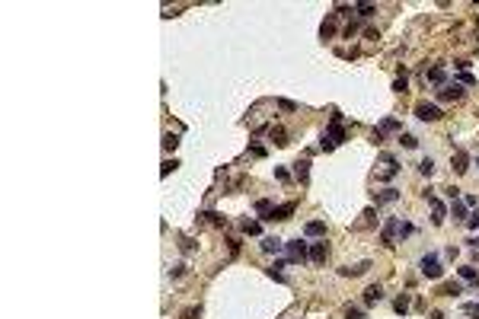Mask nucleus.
<instances>
[{
  "label": "nucleus",
  "instance_id": "nucleus-1",
  "mask_svg": "<svg viewBox=\"0 0 479 319\" xmlns=\"http://www.w3.org/2000/svg\"><path fill=\"white\" fill-rule=\"evenodd\" d=\"M418 268H422V274H425L428 281H438L444 274V268H441V258L434 255V252H428V255H422V262H418Z\"/></svg>",
  "mask_w": 479,
  "mask_h": 319
},
{
  "label": "nucleus",
  "instance_id": "nucleus-2",
  "mask_svg": "<svg viewBox=\"0 0 479 319\" xmlns=\"http://www.w3.org/2000/svg\"><path fill=\"white\" fill-rule=\"evenodd\" d=\"M284 249H288L291 262H307V258H310V246H307L304 239H291V243H284Z\"/></svg>",
  "mask_w": 479,
  "mask_h": 319
},
{
  "label": "nucleus",
  "instance_id": "nucleus-3",
  "mask_svg": "<svg viewBox=\"0 0 479 319\" xmlns=\"http://www.w3.org/2000/svg\"><path fill=\"white\" fill-rule=\"evenodd\" d=\"M415 115L422 118V122H441L444 118V112L438 106H431V102H418L415 106Z\"/></svg>",
  "mask_w": 479,
  "mask_h": 319
},
{
  "label": "nucleus",
  "instance_id": "nucleus-4",
  "mask_svg": "<svg viewBox=\"0 0 479 319\" xmlns=\"http://www.w3.org/2000/svg\"><path fill=\"white\" fill-rule=\"evenodd\" d=\"M326 137H332L335 144H342L345 137H348V134H345V128H342V115H339V112L332 115V122H329V128H326Z\"/></svg>",
  "mask_w": 479,
  "mask_h": 319
},
{
  "label": "nucleus",
  "instance_id": "nucleus-5",
  "mask_svg": "<svg viewBox=\"0 0 479 319\" xmlns=\"http://www.w3.org/2000/svg\"><path fill=\"white\" fill-rule=\"evenodd\" d=\"M450 166H454L457 175H463L466 169H470V153H466V150H454V153H450Z\"/></svg>",
  "mask_w": 479,
  "mask_h": 319
},
{
  "label": "nucleus",
  "instance_id": "nucleus-6",
  "mask_svg": "<svg viewBox=\"0 0 479 319\" xmlns=\"http://www.w3.org/2000/svg\"><path fill=\"white\" fill-rule=\"evenodd\" d=\"M396 233H399V217H390V221L383 223V233H380V243L387 246V249L393 246V236Z\"/></svg>",
  "mask_w": 479,
  "mask_h": 319
},
{
  "label": "nucleus",
  "instance_id": "nucleus-7",
  "mask_svg": "<svg viewBox=\"0 0 479 319\" xmlns=\"http://www.w3.org/2000/svg\"><path fill=\"white\" fill-rule=\"evenodd\" d=\"M428 201H431V223H434V227H441V223L444 221H447V207H444L441 205V201H438V198H428Z\"/></svg>",
  "mask_w": 479,
  "mask_h": 319
},
{
  "label": "nucleus",
  "instance_id": "nucleus-8",
  "mask_svg": "<svg viewBox=\"0 0 479 319\" xmlns=\"http://www.w3.org/2000/svg\"><path fill=\"white\" fill-rule=\"evenodd\" d=\"M438 99H441V102H457V99H463V90H460V86H441V90H438Z\"/></svg>",
  "mask_w": 479,
  "mask_h": 319
},
{
  "label": "nucleus",
  "instance_id": "nucleus-9",
  "mask_svg": "<svg viewBox=\"0 0 479 319\" xmlns=\"http://www.w3.org/2000/svg\"><path fill=\"white\" fill-rule=\"evenodd\" d=\"M326 255H329V246L326 243H313L310 246V262H313V265H323Z\"/></svg>",
  "mask_w": 479,
  "mask_h": 319
},
{
  "label": "nucleus",
  "instance_id": "nucleus-10",
  "mask_svg": "<svg viewBox=\"0 0 479 319\" xmlns=\"http://www.w3.org/2000/svg\"><path fill=\"white\" fill-rule=\"evenodd\" d=\"M294 211H297V205H294V201H284V205H278V207L272 211V221H288V217H291Z\"/></svg>",
  "mask_w": 479,
  "mask_h": 319
},
{
  "label": "nucleus",
  "instance_id": "nucleus-11",
  "mask_svg": "<svg viewBox=\"0 0 479 319\" xmlns=\"http://www.w3.org/2000/svg\"><path fill=\"white\" fill-rule=\"evenodd\" d=\"M380 300H383V287L380 284H371V287L364 290V303L374 306V303H380Z\"/></svg>",
  "mask_w": 479,
  "mask_h": 319
},
{
  "label": "nucleus",
  "instance_id": "nucleus-12",
  "mask_svg": "<svg viewBox=\"0 0 479 319\" xmlns=\"http://www.w3.org/2000/svg\"><path fill=\"white\" fill-rule=\"evenodd\" d=\"M367 268H371V262H361V265H345V268H339V274H342V278H358V274H364Z\"/></svg>",
  "mask_w": 479,
  "mask_h": 319
},
{
  "label": "nucleus",
  "instance_id": "nucleus-13",
  "mask_svg": "<svg viewBox=\"0 0 479 319\" xmlns=\"http://www.w3.org/2000/svg\"><path fill=\"white\" fill-rule=\"evenodd\" d=\"M294 175H297L304 185L310 182V160H297V163H294Z\"/></svg>",
  "mask_w": 479,
  "mask_h": 319
},
{
  "label": "nucleus",
  "instance_id": "nucleus-14",
  "mask_svg": "<svg viewBox=\"0 0 479 319\" xmlns=\"http://www.w3.org/2000/svg\"><path fill=\"white\" fill-rule=\"evenodd\" d=\"M438 294H444V297H460V294H463V284H460V281H444L441 287H438Z\"/></svg>",
  "mask_w": 479,
  "mask_h": 319
},
{
  "label": "nucleus",
  "instance_id": "nucleus-15",
  "mask_svg": "<svg viewBox=\"0 0 479 319\" xmlns=\"http://www.w3.org/2000/svg\"><path fill=\"white\" fill-rule=\"evenodd\" d=\"M457 271H460V281L479 284V268H476V265H463V268H457Z\"/></svg>",
  "mask_w": 479,
  "mask_h": 319
},
{
  "label": "nucleus",
  "instance_id": "nucleus-16",
  "mask_svg": "<svg viewBox=\"0 0 479 319\" xmlns=\"http://www.w3.org/2000/svg\"><path fill=\"white\" fill-rule=\"evenodd\" d=\"M284 249V239H278V236H265L262 239V252H281Z\"/></svg>",
  "mask_w": 479,
  "mask_h": 319
},
{
  "label": "nucleus",
  "instance_id": "nucleus-17",
  "mask_svg": "<svg viewBox=\"0 0 479 319\" xmlns=\"http://www.w3.org/2000/svg\"><path fill=\"white\" fill-rule=\"evenodd\" d=\"M332 35H335V13H329V19L319 26V38L326 42V38H332Z\"/></svg>",
  "mask_w": 479,
  "mask_h": 319
},
{
  "label": "nucleus",
  "instance_id": "nucleus-18",
  "mask_svg": "<svg viewBox=\"0 0 479 319\" xmlns=\"http://www.w3.org/2000/svg\"><path fill=\"white\" fill-rule=\"evenodd\" d=\"M425 83L444 86V67H431V70H425Z\"/></svg>",
  "mask_w": 479,
  "mask_h": 319
},
{
  "label": "nucleus",
  "instance_id": "nucleus-19",
  "mask_svg": "<svg viewBox=\"0 0 479 319\" xmlns=\"http://www.w3.org/2000/svg\"><path fill=\"white\" fill-rule=\"evenodd\" d=\"M272 211H275L272 201H265V198H259V201H256V214L262 217V221H272Z\"/></svg>",
  "mask_w": 479,
  "mask_h": 319
},
{
  "label": "nucleus",
  "instance_id": "nucleus-20",
  "mask_svg": "<svg viewBox=\"0 0 479 319\" xmlns=\"http://www.w3.org/2000/svg\"><path fill=\"white\" fill-rule=\"evenodd\" d=\"M374 201H377V205H393V201H399V191L387 189V191H380V195H374Z\"/></svg>",
  "mask_w": 479,
  "mask_h": 319
},
{
  "label": "nucleus",
  "instance_id": "nucleus-21",
  "mask_svg": "<svg viewBox=\"0 0 479 319\" xmlns=\"http://www.w3.org/2000/svg\"><path fill=\"white\" fill-rule=\"evenodd\" d=\"M304 233L307 236H323V233H326V221H310L304 227Z\"/></svg>",
  "mask_w": 479,
  "mask_h": 319
},
{
  "label": "nucleus",
  "instance_id": "nucleus-22",
  "mask_svg": "<svg viewBox=\"0 0 479 319\" xmlns=\"http://www.w3.org/2000/svg\"><path fill=\"white\" fill-rule=\"evenodd\" d=\"M240 230H243L246 236H259V233H262V223H259V221H249V217H246V221L240 223Z\"/></svg>",
  "mask_w": 479,
  "mask_h": 319
},
{
  "label": "nucleus",
  "instance_id": "nucleus-23",
  "mask_svg": "<svg viewBox=\"0 0 479 319\" xmlns=\"http://www.w3.org/2000/svg\"><path fill=\"white\" fill-rule=\"evenodd\" d=\"M268 134H272V141H275L278 147H284V144H288V131H284L281 125H275V128L268 131Z\"/></svg>",
  "mask_w": 479,
  "mask_h": 319
},
{
  "label": "nucleus",
  "instance_id": "nucleus-24",
  "mask_svg": "<svg viewBox=\"0 0 479 319\" xmlns=\"http://www.w3.org/2000/svg\"><path fill=\"white\" fill-rule=\"evenodd\" d=\"M450 214H454V221L463 223L466 221V205H463V201H450Z\"/></svg>",
  "mask_w": 479,
  "mask_h": 319
},
{
  "label": "nucleus",
  "instance_id": "nucleus-25",
  "mask_svg": "<svg viewBox=\"0 0 479 319\" xmlns=\"http://www.w3.org/2000/svg\"><path fill=\"white\" fill-rule=\"evenodd\" d=\"M393 310L399 313V316H406L409 313V294H403V297H396V303H393Z\"/></svg>",
  "mask_w": 479,
  "mask_h": 319
},
{
  "label": "nucleus",
  "instance_id": "nucleus-26",
  "mask_svg": "<svg viewBox=\"0 0 479 319\" xmlns=\"http://www.w3.org/2000/svg\"><path fill=\"white\" fill-rule=\"evenodd\" d=\"M355 10H358V16H361V19H371V16L377 13V7H374V3H358Z\"/></svg>",
  "mask_w": 479,
  "mask_h": 319
},
{
  "label": "nucleus",
  "instance_id": "nucleus-27",
  "mask_svg": "<svg viewBox=\"0 0 479 319\" xmlns=\"http://www.w3.org/2000/svg\"><path fill=\"white\" fill-rule=\"evenodd\" d=\"M201 221H208V223H214V227H227V221H224L221 214H214V211H208V214H201Z\"/></svg>",
  "mask_w": 479,
  "mask_h": 319
},
{
  "label": "nucleus",
  "instance_id": "nucleus-28",
  "mask_svg": "<svg viewBox=\"0 0 479 319\" xmlns=\"http://www.w3.org/2000/svg\"><path fill=\"white\" fill-rule=\"evenodd\" d=\"M418 173H422V175H431V173H434V160L425 157L422 163H418Z\"/></svg>",
  "mask_w": 479,
  "mask_h": 319
},
{
  "label": "nucleus",
  "instance_id": "nucleus-29",
  "mask_svg": "<svg viewBox=\"0 0 479 319\" xmlns=\"http://www.w3.org/2000/svg\"><path fill=\"white\" fill-rule=\"evenodd\" d=\"M399 144H403L406 150H415V147H418V141H415L412 134H399Z\"/></svg>",
  "mask_w": 479,
  "mask_h": 319
},
{
  "label": "nucleus",
  "instance_id": "nucleus-30",
  "mask_svg": "<svg viewBox=\"0 0 479 319\" xmlns=\"http://www.w3.org/2000/svg\"><path fill=\"white\" fill-rule=\"evenodd\" d=\"M396 128H399V122H396V118H383V122H380V128H377V131L383 134V131H396Z\"/></svg>",
  "mask_w": 479,
  "mask_h": 319
},
{
  "label": "nucleus",
  "instance_id": "nucleus-31",
  "mask_svg": "<svg viewBox=\"0 0 479 319\" xmlns=\"http://www.w3.org/2000/svg\"><path fill=\"white\" fill-rule=\"evenodd\" d=\"M163 147H166V150H176V147H179V137H176V134H166V137H163Z\"/></svg>",
  "mask_w": 479,
  "mask_h": 319
},
{
  "label": "nucleus",
  "instance_id": "nucleus-32",
  "mask_svg": "<svg viewBox=\"0 0 479 319\" xmlns=\"http://www.w3.org/2000/svg\"><path fill=\"white\" fill-rule=\"evenodd\" d=\"M393 93H406V74L393 80Z\"/></svg>",
  "mask_w": 479,
  "mask_h": 319
},
{
  "label": "nucleus",
  "instance_id": "nucleus-33",
  "mask_svg": "<svg viewBox=\"0 0 479 319\" xmlns=\"http://www.w3.org/2000/svg\"><path fill=\"white\" fill-rule=\"evenodd\" d=\"M345 319H364V313L358 310V306H348V310H345Z\"/></svg>",
  "mask_w": 479,
  "mask_h": 319
},
{
  "label": "nucleus",
  "instance_id": "nucleus-34",
  "mask_svg": "<svg viewBox=\"0 0 479 319\" xmlns=\"http://www.w3.org/2000/svg\"><path fill=\"white\" fill-rule=\"evenodd\" d=\"M463 313H466V316H473V319H479V303H466Z\"/></svg>",
  "mask_w": 479,
  "mask_h": 319
},
{
  "label": "nucleus",
  "instance_id": "nucleus-35",
  "mask_svg": "<svg viewBox=\"0 0 479 319\" xmlns=\"http://www.w3.org/2000/svg\"><path fill=\"white\" fill-rule=\"evenodd\" d=\"M319 147H323V150H335V141H332V137H326V134H323V141H319Z\"/></svg>",
  "mask_w": 479,
  "mask_h": 319
},
{
  "label": "nucleus",
  "instance_id": "nucleus-36",
  "mask_svg": "<svg viewBox=\"0 0 479 319\" xmlns=\"http://www.w3.org/2000/svg\"><path fill=\"white\" fill-rule=\"evenodd\" d=\"M275 179H281V182H288V179H291V173H288V169H281V166H275Z\"/></svg>",
  "mask_w": 479,
  "mask_h": 319
},
{
  "label": "nucleus",
  "instance_id": "nucleus-37",
  "mask_svg": "<svg viewBox=\"0 0 479 319\" xmlns=\"http://www.w3.org/2000/svg\"><path fill=\"white\" fill-rule=\"evenodd\" d=\"M278 109H284V112H294V102H291V99H278Z\"/></svg>",
  "mask_w": 479,
  "mask_h": 319
},
{
  "label": "nucleus",
  "instance_id": "nucleus-38",
  "mask_svg": "<svg viewBox=\"0 0 479 319\" xmlns=\"http://www.w3.org/2000/svg\"><path fill=\"white\" fill-rule=\"evenodd\" d=\"M176 166H179V163H176V160H166V163H163V169H160V173H163V175H169V173H173V169Z\"/></svg>",
  "mask_w": 479,
  "mask_h": 319
},
{
  "label": "nucleus",
  "instance_id": "nucleus-39",
  "mask_svg": "<svg viewBox=\"0 0 479 319\" xmlns=\"http://www.w3.org/2000/svg\"><path fill=\"white\" fill-rule=\"evenodd\" d=\"M412 230H415V227H412V223H406V221H399V236H409V233H412Z\"/></svg>",
  "mask_w": 479,
  "mask_h": 319
},
{
  "label": "nucleus",
  "instance_id": "nucleus-40",
  "mask_svg": "<svg viewBox=\"0 0 479 319\" xmlns=\"http://www.w3.org/2000/svg\"><path fill=\"white\" fill-rule=\"evenodd\" d=\"M179 319H198V306H189V310H185Z\"/></svg>",
  "mask_w": 479,
  "mask_h": 319
},
{
  "label": "nucleus",
  "instance_id": "nucleus-41",
  "mask_svg": "<svg viewBox=\"0 0 479 319\" xmlns=\"http://www.w3.org/2000/svg\"><path fill=\"white\" fill-rule=\"evenodd\" d=\"M466 223H470V227H479V211H473L470 217H466Z\"/></svg>",
  "mask_w": 479,
  "mask_h": 319
},
{
  "label": "nucleus",
  "instance_id": "nucleus-42",
  "mask_svg": "<svg viewBox=\"0 0 479 319\" xmlns=\"http://www.w3.org/2000/svg\"><path fill=\"white\" fill-rule=\"evenodd\" d=\"M179 246H182V252H192V249H195V243H192L189 236H185V239H182V243H179Z\"/></svg>",
  "mask_w": 479,
  "mask_h": 319
},
{
  "label": "nucleus",
  "instance_id": "nucleus-43",
  "mask_svg": "<svg viewBox=\"0 0 479 319\" xmlns=\"http://www.w3.org/2000/svg\"><path fill=\"white\" fill-rule=\"evenodd\" d=\"M227 243H230V252H233V255H236V252H240V239H233V236H230Z\"/></svg>",
  "mask_w": 479,
  "mask_h": 319
}]
</instances>
